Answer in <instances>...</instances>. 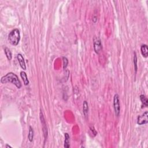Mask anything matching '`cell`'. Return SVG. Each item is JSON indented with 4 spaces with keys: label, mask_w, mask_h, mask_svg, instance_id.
Instances as JSON below:
<instances>
[{
    "label": "cell",
    "mask_w": 148,
    "mask_h": 148,
    "mask_svg": "<svg viewBox=\"0 0 148 148\" xmlns=\"http://www.w3.org/2000/svg\"><path fill=\"white\" fill-rule=\"evenodd\" d=\"M93 44H94V49L95 52H96V53L98 54L100 52H101L102 49H103L101 41L100 38L95 37L94 38Z\"/></svg>",
    "instance_id": "277c9868"
},
{
    "label": "cell",
    "mask_w": 148,
    "mask_h": 148,
    "mask_svg": "<svg viewBox=\"0 0 148 148\" xmlns=\"http://www.w3.org/2000/svg\"><path fill=\"white\" fill-rule=\"evenodd\" d=\"M113 106H114L115 115L116 116H119L120 112V106L119 97L118 94H116L113 98Z\"/></svg>",
    "instance_id": "3957f363"
},
{
    "label": "cell",
    "mask_w": 148,
    "mask_h": 148,
    "mask_svg": "<svg viewBox=\"0 0 148 148\" xmlns=\"http://www.w3.org/2000/svg\"><path fill=\"white\" fill-rule=\"evenodd\" d=\"M29 129V134L28 135V138H29L30 142H32L34 138V130L31 126H30Z\"/></svg>",
    "instance_id": "7c38bea8"
},
{
    "label": "cell",
    "mask_w": 148,
    "mask_h": 148,
    "mask_svg": "<svg viewBox=\"0 0 148 148\" xmlns=\"http://www.w3.org/2000/svg\"><path fill=\"white\" fill-rule=\"evenodd\" d=\"M40 118L41 120V123H42V126H43V131L44 133V136H45V139H46L47 136V129L46 125L45 120V119H44V118L43 116V114H42V113L41 112L40 113Z\"/></svg>",
    "instance_id": "8992f818"
},
{
    "label": "cell",
    "mask_w": 148,
    "mask_h": 148,
    "mask_svg": "<svg viewBox=\"0 0 148 148\" xmlns=\"http://www.w3.org/2000/svg\"><path fill=\"white\" fill-rule=\"evenodd\" d=\"M90 130H91L92 133H93V134H94V135H96L97 134V132H96V131L94 130V129L93 127H90Z\"/></svg>",
    "instance_id": "e0dca14e"
},
{
    "label": "cell",
    "mask_w": 148,
    "mask_h": 148,
    "mask_svg": "<svg viewBox=\"0 0 148 148\" xmlns=\"http://www.w3.org/2000/svg\"><path fill=\"white\" fill-rule=\"evenodd\" d=\"M17 59L18 60V61L19 62V64L20 65L21 68H22L23 70H26V65L25 63V61L23 57V56L21 54H18L17 55Z\"/></svg>",
    "instance_id": "52a82bcc"
},
{
    "label": "cell",
    "mask_w": 148,
    "mask_h": 148,
    "mask_svg": "<svg viewBox=\"0 0 148 148\" xmlns=\"http://www.w3.org/2000/svg\"><path fill=\"white\" fill-rule=\"evenodd\" d=\"M141 52L143 56V57H148V46L146 45H142L141 47Z\"/></svg>",
    "instance_id": "ba28073f"
},
{
    "label": "cell",
    "mask_w": 148,
    "mask_h": 148,
    "mask_svg": "<svg viewBox=\"0 0 148 148\" xmlns=\"http://www.w3.org/2000/svg\"><path fill=\"white\" fill-rule=\"evenodd\" d=\"M70 135H69L68 133H65V141H64V146L65 148H70Z\"/></svg>",
    "instance_id": "8fae6325"
},
{
    "label": "cell",
    "mask_w": 148,
    "mask_h": 148,
    "mask_svg": "<svg viewBox=\"0 0 148 148\" xmlns=\"http://www.w3.org/2000/svg\"><path fill=\"white\" fill-rule=\"evenodd\" d=\"M88 112H89L88 104L87 103L86 101H84L83 103V112L85 117H86V116H88Z\"/></svg>",
    "instance_id": "30bf717a"
},
{
    "label": "cell",
    "mask_w": 148,
    "mask_h": 148,
    "mask_svg": "<svg viewBox=\"0 0 148 148\" xmlns=\"http://www.w3.org/2000/svg\"><path fill=\"white\" fill-rule=\"evenodd\" d=\"M6 148H12V147H11V146H9V145H6Z\"/></svg>",
    "instance_id": "ac0fdd59"
},
{
    "label": "cell",
    "mask_w": 148,
    "mask_h": 148,
    "mask_svg": "<svg viewBox=\"0 0 148 148\" xmlns=\"http://www.w3.org/2000/svg\"><path fill=\"white\" fill-rule=\"evenodd\" d=\"M1 82L2 84L12 83L14 84L18 89H20L22 87V84L17 76L13 72H9L6 75L2 76L1 79Z\"/></svg>",
    "instance_id": "6da1fadb"
},
{
    "label": "cell",
    "mask_w": 148,
    "mask_h": 148,
    "mask_svg": "<svg viewBox=\"0 0 148 148\" xmlns=\"http://www.w3.org/2000/svg\"><path fill=\"white\" fill-rule=\"evenodd\" d=\"M140 100L141 102H142V104L144 105L145 106H148V100L147 99V98L144 95H141L140 96Z\"/></svg>",
    "instance_id": "5bb4252c"
},
{
    "label": "cell",
    "mask_w": 148,
    "mask_h": 148,
    "mask_svg": "<svg viewBox=\"0 0 148 148\" xmlns=\"http://www.w3.org/2000/svg\"><path fill=\"white\" fill-rule=\"evenodd\" d=\"M5 53L6 56L8 60H11V59L12 58V52H11L9 49H8V47H5Z\"/></svg>",
    "instance_id": "4fadbf2b"
},
{
    "label": "cell",
    "mask_w": 148,
    "mask_h": 148,
    "mask_svg": "<svg viewBox=\"0 0 148 148\" xmlns=\"http://www.w3.org/2000/svg\"><path fill=\"white\" fill-rule=\"evenodd\" d=\"M62 60H63V68L65 69L67 68V65H68V59H67L66 57H62Z\"/></svg>",
    "instance_id": "2e32d148"
},
{
    "label": "cell",
    "mask_w": 148,
    "mask_h": 148,
    "mask_svg": "<svg viewBox=\"0 0 148 148\" xmlns=\"http://www.w3.org/2000/svg\"><path fill=\"white\" fill-rule=\"evenodd\" d=\"M20 39V34L19 30L17 29L13 30L8 35V40L10 44H12V45H17Z\"/></svg>",
    "instance_id": "7a4b0ae2"
},
{
    "label": "cell",
    "mask_w": 148,
    "mask_h": 148,
    "mask_svg": "<svg viewBox=\"0 0 148 148\" xmlns=\"http://www.w3.org/2000/svg\"><path fill=\"white\" fill-rule=\"evenodd\" d=\"M20 76L22 79L23 80L24 82V85H25V86H27L29 84V80L28 79L27 76V74L24 71H22L20 72Z\"/></svg>",
    "instance_id": "9c48e42d"
},
{
    "label": "cell",
    "mask_w": 148,
    "mask_h": 148,
    "mask_svg": "<svg viewBox=\"0 0 148 148\" xmlns=\"http://www.w3.org/2000/svg\"><path fill=\"white\" fill-rule=\"evenodd\" d=\"M137 61H138L137 57H136V53L134 52V69H135V73H136V72H137V69H138Z\"/></svg>",
    "instance_id": "9a60e30c"
},
{
    "label": "cell",
    "mask_w": 148,
    "mask_h": 148,
    "mask_svg": "<svg viewBox=\"0 0 148 148\" xmlns=\"http://www.w3.org/2000/svg\"><path fill=\"white\" fill-rule=\"evenodd\" d=\"M148 112L147 111L144 113L141 116H139L138 117L137 119V124L139 125H143L147 124L148 122Z\"/></svg>",
    "instance_id": "5b68a950"
}]
</instances>
